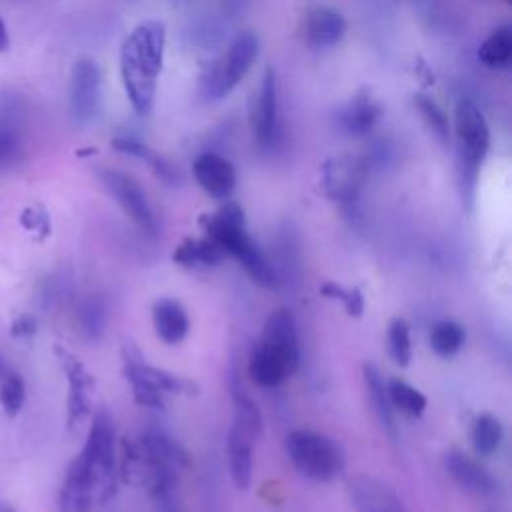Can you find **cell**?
I'll return each mask as SVG.
<instances>
[{
	"mask_svg": "<svg viewBox=\"0 0 512 512\" xmlns=\"http://www.w3.org/2000/svg\"><path fill=\"white\" fill-rule=\"evenodd\" d=\"M388 350L398 366H408L412 360L410 326L402 318H394L388 326Z\"/></svg>",
	"mask_w": 512,
	"mask_h": 512,
	"instance_id": "30",
	"label": "cell"
},
{
	"mask_svg": "<svg viewBox=\"0 0 512 512\" xmlns=\"http://www.w3.org/2000/svg\"><path fill=\"white\" fill-rule=\"evenodd\" d=\"M478 60L486 68H506L512 60V28H496L478 48Z\"/></svg>",
	"mask_w": 512,
	"mask_h": 512,
	"instance_id": "25",
	"label": "cell"
},
{
	"mask_svg": "<svg viewBox=\"0 0 512 512\" xmlns=\"http://www.w3.org/2000/svg\"><path fill=\"white\" fill-rule=\"evenodd\" d=\"M12 334L14 336H18V338H26V336H30V334H34L36 332V318L34 316H28V314H24V316H18L14 322H12Z\"/></svg>",
	"mask_w": 512,
	"mask_h": 512,
	"instance_id": "36",
	"label": "cell"
},
{
	"mask_svg": "<svg viewBox=\"0 0 512 512\" xmlns=\"http://www.w3.org/2000/svg\"><path fill=\"white\" fill-rule=\"evenodd\" d=\"M26 400V386L22 376L8 368L4 374H0V406L6 416L14 418Z\"/></svg>",
	"mask_w": 512,
	"mask_h": 512,
	"instance_id": "29",
	"label": "cell"
},
{
	"mask_svg": "<svg viewBox=\"0 0 512 512\" xmlns=\"http://www.w3.org/2000/svg\"><path fill=\"white\" fill-rule=\"evenodd\" d=\"M348 494L358 512H404V506L396 494L368 476L350 480Z\"/></svg>",
	"mask_w": 512,
	"mask_h": 512,
	"instance_id": "17",
	"label": "cell"
},
{
	"mask_svg": "<svg viewBox=\"0 0 512 512\" xmlns=\"http://www.w3.org/2000/svg\"><path fill=\"white\" fill-rule=\"evenodd\" d=\"M172 260L184 268H208L224 260V250L206 238H186L172 254Z\"/></svg>",
	"mask_w": 512,
	"mask_h": 512,
	"instance_id": "23",
	"label": "cell"
},
{
	"mask_svg": "<svg viewBox=\"0 0 512 512\" xmlns=\"http://www.w3.org/2000/svg\"><path fill=\"white\" fill-rule=\"evenodd\" d=\"M386 392H388L390 406L400 410L402 414L412 416V418H418V416L424 414L428 400L412 384H408V382H404L400 378H392V380L386 382Z\"/></svg>",
	"mask_w": 512,
	"mask_h": 512,
	"instance_id": "26",
	"label": "cell"
},
{
	"mask_svg": "<svg viewBox=\"0 0 512 512\" xmlns=\"http://www.w3.org/2000/svg\"><path fill=\"white\" fill-rule=\"evenodd\" d=\"M254 434L240 426L232 424L228 434V464H230V476L236 488L246 490L252 480V442Z\"/></svg>",
	"mask_w": 512,
	"mask_h": 512,
	"instance_id": "19",
	"label": "cell"
},
{
	"mask_svg": "<svg viewBox=\"0 0 512 512\" xmlns=\"http://www.w3.org/2000/svg\"><path fill=\"white\" fill-rule=\"evenodd\" d=\"M8 46H10V36H8V30H6L4 20L0 18V52L8 50Z\"/></svg>",
	"mask_w": 512,
	"mask_h": 512,
	"instance_id": "38",
	"label": "cell"
},
{
	"mask_svg": "<svg viewBox=\"0 0 512 512\" xmlns=\"http://www.w3.org/2000/svg\"><path fill=\"white\" fill-rule=\"evenodd\" d=\"M154 498H156V512H180V508L172 496V490H164V492L156 494Z\"/></svg>",
	"mask_w": 512,
	"mask_h": 512,
	"instance_id": "37",
	"label": "cell"
},
{
	"mask_svg": "<svg viewBox=\"0 0 512 512\" xmlns=\"http://www.w3.org/2000/svg\"><path fill=\"white\" fill-rule=\"evenodd\" d=\"M364 384H366L370 404H372L380 424L394 436L396 424H394V412H392L388 392H386V382L374 364H364Z\"/></svg>",
	"mask_w": 512,
	"mask_h": 512,
	"instance_id": "24",
	"label": "cell"
},
{
	"mask_svg": "<svg viewBox=\"0 0 512 512\" xmlns=\"http://www.w3.org/2000/svg\"><path fill=\"white\" fill-rule=\"evenodd\" d=\"M454 130H456L464 176L474 178L476 170L480 168L490 148V128L484 114L472 100L460 98L456 102Z\"/></svg>",
	"mask_w": 512,
	"mask_h": 512,
	"instance_id": "7",
	"label": "cell"
},
{
	"mask_svg": "<svg viewBox=\"0 0 512 512\" xmlns=\"http://www.w3.org/2000/svg\"><path fill=\"white\" fill-rule=\"evenodd\" d=\"M296 368L276 350L258 342L248 360V376L254 384L262 388L280 386L288 376H292Z\"/></svg>",
	"mask_w": 512,
	"mask_h": 512,
	"instance_id": "16",
	"label": "cell"
},
{
	"mask_svg": "<svg viewBox=\"0 0 512 512\" xmlns=\"http://www.w3.org/2000/svg\"><path fill=\"white\" fill-rule=\"evenodd\" d=\"M8 368H10V366H8V364H6V362H4V358H2V356H0V374H4V372H6V370H8Z\"/></svg>",
	"mask_w": 512,
	"mask_h": 512,
	"instance_id": "39",
	"label": "cell"
},
{
	"mask_svg": "<svg viewBox=\"0 0 512 512\" xmlns=\"http://www.w3.org/2000/svg\"><path fill=\"white\" fill-rule=\"evenodd\" d=\"M0 512H12L10 508H0Z\"/></svg>",
	"mask_w": 512,
	"mask_h": 512,
	"instance_id": "40",
	"label": "cell"
},
{
	"mask_svg": "<svg viewBox=\"0 0 512 512\" xmlns=\"http://www.w3.org/2000/svg\"><path fill=\"white\" fill-rule=\"evenodd\" d=\"M464 340V328L452 320H440L430 330V348L442 358L454 356L464 346Z\"/></svg>",
	"mask_w": 512,
	"mask_h": 512,
	"instance_id": "27",
	"label": "cell"
},
{
	"mask_svg": "<svg viewBox=\"0 0 512 512\" xmlns=\"http://www.w3.org/2000/svg\"><path fill=\"white\" fill-rule=\"evenodd\" d=\"M258 46V38L252 32H240L202 76V94L208 100L228 96L252 68L258 56Z\"/></svg>",
	"mask_w": 512,
	"mask_h": 512,
	"instance_id": "5",
	"label": "cell"
},
{
	"mask_svg": "<svg viewBox=\"0 0 512 512\" xmlns=\"http://www.w3.org/2000/svg\"><path fill=\"white\" fill-rule=\"evenodd\" d=\"M166 46L164 24L146 20L138 24L122 42L120 76L132 108L140 114L150 112L154 104L158 74L162 70Z\"/></svg>",
	"mask_w": 512,
	"mask_h": 512,
	"instance_id": "2",
	"label": "cell"
},
{
	"mask_svg": "<svg viewBox=\"0 0 512 512\" xmlns=\"http://www.w3.org/2000/svg\"><path fill=\"white\" fill-rule=\"evenodd\" d=\"M286 454L300 474L316 482H330L344 470V452L328 436L312 430H294L286 436Z\"/></svg>",
	"mask_w": 512,
	"mask_h": 512,
	"instance_id": "4",
	"label": "cell"
},
{
	"mask_svg": "<svg viewBox=\"0 0 512 512\" xmlns=\"http://www.w3.org/2000/svg\"><path fill=\"white\" fill-rule=\"evenodd\" d=\"M200 222L206 236L216 242L224 254L234 256L258 286H276V272L260 246L248 234L244 212L238 204L226 202L216 212L202 216Z\"/></svg>",
	"mask_w": 512,
	"mask_h": 512,
	"instance_id": "3",
	"label": "cell"
},
{
	"mask_svg": "<svg viewBox=\"0 0 512 512\" xmlns=\"http://www.w3.org/2000/svg\"><path fill=\"white\" fill-rule=\"evenodd\" d=\"M114 424L106 410H100L90 424L86 442L70 464L60 490L64 512H90L96 504L114 494L116 442Z\"/></svg>",
	"mask_w": 512,
	"mask_h": 512,
	"instance_id": "1",
	"label": "cell"
},
{
	"mask_svg": "<svg viewBox=\"0 0 512 512\" xmlns=\"http://www.w3.org/2000/svg\"><path fill=\"white\" fill-rule=\"evenodd\" d=\"M192 172L200 188L210 194L212 198L224 200L228 198L236 188V170L224 156L216 152H204L200 154L194 164Z\"/></svg>",
	"mask_w": 512,
	"mask_h": 512,
	"instance_id": "13",
	"label": "cell"
},
{
	"mask_svg": "<svg viewBox=\"0 0 512 512\" xmlns=\"http://www.w3.org/2000/svg\"><path fill=\"white\" fill-rule=\"evenodd\" d=\"M502 436H504L502 424H500V420L494 414L484 412V414H480L474 420V426H472V446H474L476 454H480V456L492 454L500 446Z\"/></svg>",
	"mask_w": 512,
	"mask_h": 512,
	"instance_id": "28",
	"label": "cell"
},
{
	"mask_svg": "<svg viewBox=\"0 0 512 512\" xmlns=\"http://www.w3.org/2000/svg\"><path fill=\"white\" fill-rule=\"evenodd\" d=\"M122 358H124L122 360L124 376L132 386L134 402L140 406L160 408L164 404L166 394L190 392L194 388L192 382H188L176 374H170L162 368L150 366L146 362V358H142V354L132 346L124 348Z\"/></svg>",
	"mask_w": 512,
	"mask_h": 512,
	"instance_id": "6",
	"label": "cell"
},
{
	"mask_svg": "<svg viewBox=\"0 0 512 512\" xmlns=\"http://www.w3.org/2000/svg\"><path fill=\"white\" fill-rule=\"evenodd\" d=\"M54 356L64 372L68 382V396H66V422L70 428L78 426L92 408V392H94V378L86 370V366L64 346H54Z\"/></svg>",
	"mask_w": 512,
	"mask_h": 512,
	"instance_id": "10",
	"label": "cell"
},
{
	"mask_svg": "<svg viewBox=\"0 0 512 512\" xmlns=\"http://www.w3.org/2000/svg\"><path fill=\"white\" fill-rule=\"evenodd\" d=\"M234 422L248 428L256 438L262 434V416L258 406L242 394V390H234Z\"/></svg>",
	"mask_w": 512,
	"mask_h": 512,
	"instance_id": "33",
	"label": "cell"
},
{
	"mask_svg": "<svg viewBox=\"0 0 512 512\" xmlns=\"http://www.w3.org/2000/svg\"><path fill=\"white\" fill-rule=\"evenodd\" d=\"M368 174V166L364 160L350 156V154H340L334 158H328L322 164V176L320 184L326 196H330L336 202H354L358 192L364 186Z\"/></svg>",
	"mask_w": 512,
	"mask_h": 512,
	"instance_id": "12",
	"label": "cell"
},
{
	"mask_svg": "<svg viewBox=\"0 0 512 512\" xmlns=\"http://www.w3.org/2000/svg\"><path fill=\"white\" fill-rule=\"evenodd\" d=\"M100 180L106 186V190L110 192V196L118 202V206L126 212V216H130V220L146 234H156L158 224L154 218V212L148 204V198L144 194V190L140 188V184L120 172V170H112V168H102L100 172Z\"/></svg>",
	"mask_w": 512,
	"mask_h": 512,
	"instance_id": "9",
	"label": "cell"
},
{
	"mask_svg": "<svg viewBox=\"0 0 512 512\" xmlns=\"http://www.w3.org/2000/svg\"><path fill=\"white\" fill-rule=\"evenodd\" d=\"M346 34V20L328 6L312 8L304 18V36L316 48H332Z\"/></svg>",
	"mask_w": 512,
	"mask_h": 512,
	"instance_id": "18",
	"label": "cell"
},
{
	"mask_svg": "<svg viewBox=\"0 0 512 512\" xmlns=\"http://www.w3.org/2000/svg\"><path fill=\"white\" fill-rule=\"evenodd\" d=\"M416 102V108L420 110L422 118L426 120V124L432 128V132L440 138V140H446L448 134H450V122H448V116L446 112L426 94H418L414 98Z\"/></svg>",
	"mask_w": 512,
	"mask_h": 512,
	"instance_id": "31",
	"label": "cell"
},
{
	"mask_svg": "<svg viewBox=\"0 0 512 512\" xmlns=\"http://www.w3.org/2000/svg\"><path fill=\"white\" fill-rule=\"evenodd\" d=\"M250 126L256 144L270 152L280 144V116H278V86L272 68H266L258 90L250 104Z\"/></svg>",
	"mask_w": 512,
	"mask_h": 512,
	"instance_id": "8",
	"label": "cell"
},
{
	"mask_svg": "<svg viewBox=\"0 0 512 512\" xmlns=\"http://www.w3.org/2000/svg\"><path fill=\"white\" fill-rule=\"evenodd\" d=\"M320 294L332 300H340L348 312V316H362L364 312V296L360 292V288H344L342 284L336 282H324L320 286Z\"/></svg>",
	"mask_w": 512,
	"mask_h": 512,
	"instance_id": "32",
	"label": "cell"
},
{
	"mask_svg": "<svg viewBox=\"0 0 512 512\" xmlns=\"http://www.w3.org/2000/svg\"><path fill=\"white\" fill-rule=\"evenodd\" d=\"M152 322L156 336L164 344H178L180 340H184L190 328V320L184 306L172 298H162L154 304Z\"/></svg>",
	"mask_w": 512,
	"mask_h": 512,
	"instance_id": "21",
	"label": "cell"
},
{
	"mask_svg": "<svg viewBox=\"0 0 512 512\" xmlns=\"http://www.w3.org/2000/svg\"><path fill=\"white\" fill-rule=\"evenodd\" d=\"M272 350L280 352L294 368L300 364V344H298V328L296 320L288 310H274L262 328L260 340Z\"/></svg>",
	"mask_w": 512,
	"mask_h": 512,
	"instance_id": "15",
	"label": "cell"
},
{
	"mask_svg": "<svg viewBox=\"0 0 512 512\" xmlns=\"http://www.w3.org/2000/svg\"><path fill=\"white\" fill-rule=\"evenodd\" d=\"M16 98L0 100V170L14 166L24 154V114Z\"/></svg>",
	"mask_w": 512,
	"mask_h": 512,
	"instance_id": "14",
	"label": "cell"
},
{
	"mask_svg": "<svg viewBox=\"0 0 512 512\" xmlns=\"http://www.w3.org/2000/svg\"><path fill=\"white\" fill-rule=\"evenodd\" d=\"M102 80L98 64L82 56L74 62L70 74V108L78 124H90L100 112Z\"/></svg>",
	"mask_w": 512,
	"mask_h": 512,
	"instance_id": "11",
	"label": "cell"
},
{
	"mask_svg": "<svg viewBox=\"0 0 512 512\" xmlns=\"http://www.w3.org/2000/svg\"><path fill=\"white\" fill-rule=\"evenodd\" d=\"M78 322L88 336H98L104 324V308L98 298H86L78 306Z\"/></svg>",
	"mask_w": 512,
	"mask_h": 512,
	"instance_id": "34",
	"label": "cell"
},
{
	"mask_svg": "<svg viewBox=\"0 0 512 512\" xmlns=\"http://www.w3.org/2000/svg\"><path fill=\"white\" fill-rule=\"evenodd\" d=\"M446 470L464 490L474 494H490L494 492V478L490 472L480 466L476 460L466 456L464 452H450L446 456Z\"/></svg>",
	"mask_w": 512,
	"mask_h": 512,
	"instance_id": "20",
	"label": "cell"
},
{
	"mask_svg": "<svg viewBox=\"0 0 512 512\" xmlns=\"http://www.w3.org/2000/svg\"><path fill=\"white\" fill-rule=\"evenodd\" d=\"M20 222H22L28 230H32V232L48 234V230H50L48 216H46V212H44L42 208H38V206H30V208H26V210L22 212Z\"/></svg>",
	"mask_w": 512,
	"mask_h": 512,
	"instance_id": "35",
	"label": "cell"
},
{
	"mask_svg": "<svg viewBox=\"0 0 512 512\" xmlns=\"http://www.w3.org/2000/svg\"><path fill=\"white\" fill-rule=\"evenodd\" d=\"M380 118V106L378 102L368 94H358L352 98L340 112H338V124L346 134L362 136L368 134L374 124Z\"/></svg>",
	"mask_w": 512,
	"mask_h": 512,
	"instance_id": "22",
	"label": "cell"
}]
</instances>
